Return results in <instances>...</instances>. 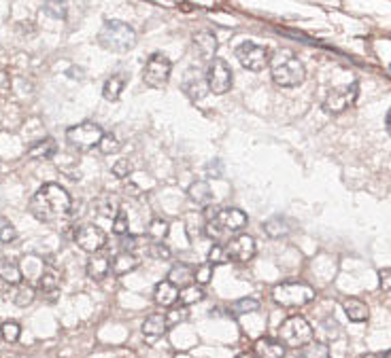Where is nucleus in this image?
Segmentation results:
<instances>
[{
	"label": "nucleus",
	"instance_id": "f257e3e1",
	"mask_svg": "<svg viewBox=\"0 0 391 358\" xmlns=\"http://www.w3.org/2000/svg\"><path fill=\"white\" fill-rule=\"evenodd\" d=\"M73 208V199L69 195V191L56 185V183H47L43 185L30 199V214L36 218V220H43V222H51L56 218H62L67 216Z\"/></svg>",
	"mask_w": 391,
	"mask_h": 358
},
{
	"label": "nucleus",
	"instance_id": "f03ea898",
	"mask_svg": "<svg viewBox=\"0 0 391 358\" xmlns=\"http://www.w3.org/2000/svg\"><path fill=\"white\" fill-rule=\"evenodd\" d=\"M270 75H272V81L279 85V87H298L304 83L307 79V68H304L302 60L292 51V49H276L272 55H270Z\"/></svg>",
	"mask_w": 391,
	"mask_h": 358
},
{
	"label": "nucleus",
	"instance_id": "7ed1b4c3",
	"mask_svg": "<svg viewBox=\"0 0 391 358\" xmlns=\"http://www.w3.org/2000/svg\"><path fill=\"white\" fill-rule=\"evenodd\" d=\"M98 44L106 51L113 53H126L130 49H134L137 44V32L134 28L126 24V21H117V19H108L102 24L100 32H98Z\"/></svg>",
	"mask_w": 391,
	"mask_h": 358
},
{
	"label": "nucleus",
	"instance_id": "20e7f679",
	"mask_svg": "<svg viewBox=\"0 0 391 358\" xmlns=\"http://www.w3.org/2000/svg\"><path fill=\"white\" fill-rule=\"evenodd\" d=\"M247 225V214L238 208H220L211 220H206L204 233L211 240H224L228 235L238 233Z\"/></svg>",
	"mask_w": 391,
	"mask_h": 358
},
{
	"label": "nucleus",
	"instance_id": "39448f33",
	"mask_svg": "<svg viewBox=\"0 0 391 358\" xmlns=\"http://www.w3.org/2000/svg\"><path fill=\"white\" fill-rule=\"evenodd\" d=\"M276 340L285 346V350H298L304 348L307 344H311L315 340V331L309 324L307 318L302 316H289L287 320H283L276 329Z\"/></svg>",
	"mask_w": 391,
	"mask_h": 358
},
{
	"label": "nucleus",
	"instance_id": "423d86ee",
	"mask_svg": "<svg viewBox=\"0 0 391 358\" xmlns=\"http://www.w3.org/2000/svg\"><path fill=\"white\" fill-rule=\"evenodd\" d=\"M315 297V288L300 280H287L272 288V299L283 307H302L311 303Z\"/></svg>",
	"mask_w": 391,
	"mask_h": 358
},
{
	"label": "nucleus",
	"instance_id": "0eeeda50",
	"mask_svg": "<svg viewBox=\"0 0 391 358\" xmlns=\"http://www.w3.org/2000/svg\"><path fill=\"white\" fill-rule=\"evenodd\" d=\"M357 96H359L357 81L342 85V87H334L328 92V96L323 98L321 108H323V113H328V115H342L344 110H349L357 102Z\"/></svg>",
	"mask_w": 391,
	"mask_h": 358
},
{
	"label": "nucleus",
	"instance_id": "6e6552de",
	"mask_svg": "<svg viewBox=\"0 0 391 358\" xmlns=\"http://www.w3.org/2000/svg\"><path fill=\"white\" fill-rule=\"evenodd\" d=\"M104 136V131L98 123L94 121H83L79 125H73L67 129V140L77 149V151H92L98 146L100 138Z\"/></svg>",
	"mask_w": 391,
	"mask_h": 358
},
{
	"label": "nucleus",
	"instance_id": "1a4fd4ad",
	"mask_svg": "<svg viewBox=\"0 0 391 358\" xmlns=\"http://www.w3.org/2000/svg\"><path fill=\"white\" fill-rule=\"evenodd\" d=\"M234 55H236L238 64H241L245 71H251V73L264 71L270 62L268 49L262 47V44H257V42H251V40H245V42L238 44Z\"/></svg>",
	"mask_w": 391,
	"mask_h": 358
},
{
	"label": "nucleus",
	"instance_id": "9d476101",
	"mask_svg": "<svg viewBox=\"0 0 391 358\" xmlns=\"http://www.w3.org/2000/svg\"><path fill=\"white\" fill-rule=\"evenodd\" d=\"M232 83H234V75H232V68L228 66V62L222 57H213L209 62V68H206L209 92H213L217 96H224L232 89Z\"/></svg>",
	"mask_w": 391,
	"mask_h": 358
},
{
	"label": "nucleus",
	"instance_id": "9b49d317",
	"mask_svg": "<svg viewBox=\"0 0 391 358\" xmlns=\"http://www.w3.org/2000/svg\"><path fill=\"white\" fill-rule=\"evenodd\" d=\"M170 71H172L170 60L164 53H154L147 60L145 68H143V81L147 87H154V89L166 87V83L170 79Z\"/></svg>",
	"mask_w": 391,
	"mask_h": 358
},
{
	"label": "nucleus",
	"instance_id": "f8f14e48",
	"mask_svg": "<svg viewBox=\"0 0 391 358\" xmlns=\"http://www.w3.org/2000/svg\"><path fill=\"white\" fill-rule=\"evenodd\" d=\"M75 242H77V246L81 251L92 255V253L102 251V246L106 244V235L98 225L88 222V225H81V227L75 229Z\"/></svg>",
	"mask_w": 391,
	"mask_h": 358
},
{
	"label": "nucleus",
	"instance_id": "ddd939ff",
	"mask_svg": "<svg viewBox=\"0 0 391 358\" xmlns=\"http://www.w3.org/2000/svg\"><path fill=\"white\" fill-rule=\"evenodd\" d=\"M226 253H228V259L230 261H236V263H249L257 248H255V240L251 235H245V233H238L234 235L228 244H226Z\"/></svg>",
	"mask_w": 391,
	"mask_h": 358
},
{
	"label": "nucleus",
	"instance_id": "4468645a",
	"mask_svg": "<svg viewBox=\"0 0 391 358\" xmlns=\"http://www.w3.org/2000/svg\"><path fill=\"white\" fill-rule=\"evenodd\" d=\"M217 47H220V42H217V36L213 32L202 30L193 34V53L198 55L200 62H211L217 53Z\"/></svg>",
	"mask_w": 391,
	"mask_h": 358
},
{
	"label": "nucleus",
	"instance_id": "2eb2a0df",
	"mask_svg": "<svg viewBox=\"0 0 391 358\" xmlns=\"http://www.w3.org/2000/svg\"><path fill=\"white\" fill-rule=\"evenodd\" d=\"M166 331H168L166 314H151L143 322V337L147 344H156L158 340H162Z\"/></svg>",
	"mask_w": 391,
	"mask_h": 358
},
{
	"label": "nucleus",
	"instance_id": "dca6fc26",
	"mask_svg": "<svg viewBox=\"0 0 391 358\" xmlns=\"http://www.w3.org/2000/svg\"><path fill=\"white\" fill-rule=\"evenodd\" d=\"M85 272H88V278H92V280H104L108 274H111V257L100 251L92 253Z\"/></svg>",
	"mask_w": 391,
	"mask_h": 358
},
{
	"label": "nucleus",
	"instance_id": "f3484780",
	"mask_svg": "<svg viewBox=\"0 0 391 358\" xmlns=\"http://www.w3.org/2000/svg\"><path fill=\"white\" fill-rule=\"evenodd\" d=\"M58 146H56V140L54 138H40L36 142H32L26 151V157L30 159H36V162H47L56 155Z\"/></svg>",
	"mask_w": 391,
	"mask_h": 358
},
{
	"label": "nucleus",
	"instance_id": "a211bd4d",
	"mask_svg": "<svg viewBox=\"0 0 391 358\" xmlns=\"http://www.w3.org/2000/svg\"><path fill=\"white\" fill-rule=\"evenodd\" d=\"M154 301L162 307H170L172 303L179 301V286L172 284L170 280H162L160 284H156L154 290Z\"/></svg>",
	"mask_w": 391,
	"mask_h": 358
},
{
	"label": "nucleus",
	"instance_id": "6ab92c4d",
	"mask_svg": "<svg viewBox=\"0 0 391 358\" xmlns=\"http://www.w3.org/2000/svg\"><path fill=\"white\" fill-rule=\"evenodd\" d=\"M342 309L346 318H349L351 322H366L368 318H370V307H368L362 299L357 297H349L342 301Z\"/></svg>",
	"mask_w": 391,
	"mask_h": 358
},
{
	"label": "nucleus",
	"instance_id": "aec40b11",
	"mask_svg": "<svg viewBox=\"0 0 391 358\" xmlns=\"http://www.w3.org/2000/svg\"><path fill=\"white\" fill-rule=\"evenodd\" d=\"M264 231L268 238H274V240L287 238L294 231V222L285 216H272L264 222Z\"/></svg>",
	"mask_w": 391,
	"mask_h": 358
},
{
	"label": "nucleus",
	"instance_id": "412c9836",
	"mask_svg": "<svg viewBox=\"0 0 391 358\" xmlns=\"http://www.w3.org/2000/svg\"><path fill=\"white\" fill-rule=\"evenodd\" d=\"M139 267V259L132 255V253H128V251H121L119 255H115V259L111 261V272L115 276H126L130 272H134Z\"/></svg>",
	"mask_w": 391,
	"mask_h": 358
},
{
	"label": "nucleus",
	"instance_id": "4be33fe9",
	"mask_svg": "<svg viewBox=\"0 0 391 358\" xmlns=\"http://www.w3.org/2000/svg\"><path fill=\"white\" fill-rule=\"evenodd\" d=\"M126 81H128V77H126L123 73H117V75H113V77H108L106 83H104V87H102L104 100H108V102L119 100V96H121V92H123V87H126Z\"/></svg>",
	"mask_w": 391,
	"mask_h": 358
},
{
	"label": "nucleus",
	"instance_id": "5701e85b",
	"mask_svg": "<svg viewBox=\"0 0 391 358\" xmlns=\"http://www.w3.org/2000/svg\"><path fill=\"white\" fill-rule=\"evenodd\" d=\"M187 195H189V199L193 201L196 206H209L211 201H213V191H211V187H209L206 181H196V183H191Z\"/></svg>",
	"mask_w": 391,
	"mask_h": 358
},
{
	"label": "nucleus",
	"instance_id": "b1692460",
	"mask_svg": "<svg viewBox=\"0 0 391 358\" xmlns=\"http://www.w3.org/2000/svg\"><path fill=\"white\" fill-rule=\"evenodd\" d=\"M255 352L259 356H266V358H281V356H285V346L279 340L264 337V340L255 342Z\"/></svg>",
	"mask_w": 391,
	"mask_h": 358
},
{
	"label": "nucleus",
	"instance_id": "393cba45",
	"mask_svg": "<svg viewBox=\"0 0 391 358\" xmlns=\"http://www.w3.org/2000/svg\"><path fill=\"white\" fill-rule=\"evenodd\" d=\"M183 89H185V94L191 98V100H202L206 94H209V85H206V77L202 79V77H187V81H185V85H183Z\"/></svg>",
	"mask_w": 391,
	"mask_h": 358
},
{
	"label": "nucleus",
	"instance_id": "a878e982",
	"mask_svg": "<svg viewBox=\"0 0 391 358\" xmlns=\"http://www.w3.org/2000/svg\"><path fill=\"white\" fill-rule=\"evenodd\" d=\"M38 290L45 297H49L51 301L56 299V295L60 293V278H58V274L56 272H45L40 276V280H38Z\"/></svg>",
	"mask_w": 391,
	"mask_h": 358
},
{
	"label": "nucleus",
	"instance_id": "bb28decb",
	"mask_svg": "<svg viewBox=\"0 0 391 358\" xmlns=\"http://www.w3.org/2000/svg\"><path fill=\"white\" fill-rule=\"evenodd\" d=\"M168 280L172 284H177L179 288H183V286H187V284L193 282V270H191L189 265H185V263H179V265H175L168 272Z\"/></svg>",
	"mask_w": 391,
	"mask_h": 358
},
{
	"label": "nucleus",
	"instance_id": "cd10ccee",
	"mask_svg": "<svg viewBox=\"0 0 391 358\" xmlns=\"http://www.w3.org/2000/svg\"><path fill=\"white\" fill-rule=\"evenodd\" d=\"M204 299V290L200 284H187L183 288H179V303L181 305H193V303H200Z\"/></svg>",
	"mask_w": 391,
	"mask_h": 358
},
{
	"label": "nucleus",
	"instance_id": "c85d7f7f",
	"mask_svg": "<svg viewBox=\"0 0 391 358\" xmlns=\"http://www.w3.org/2000/svg\"><path fill=\"white\" fill-rule=\"evenodd\" d=\"M0 280H5L9 286H17L21 282V270L19 265L9 261V259H3L0 263Z\"/></svg>",
	"mask_w": 391,
	"mask_h": 358
},
{
	"label": "nucleus",
	"instance_id": "c756f323",
	"mask_svg": "<svg viewBox=\"0 0 391 358\" xmlns=\"http://www.w3.org/2000/svg\"><path fill=\"white\" fill-rule=\"evenodd\" d=\"M11 299H13V303L17 305V307H28L34 299H36V290L30 286V284H17V288H15V293L11 295Z\"/></svg>",
	"mask_w": 391,
	"mask_h": 358
},
{
	"label": "nucleus",
	"instance_id": "7c9ffc66",
	"mask_svg": "<svg viewBox=\"0 0 391 358\" xmlns=\"http://www.w3.org/2000/svg\"><path fill=\"white\" fill-rule=\"evenodd\" d=\"M168 220H164V218H154L149 222V227H147V235L151 238V240H164L166 235H168Z\"/></svg>",
	"mask_w": 391,
	"mask_h": 358
},
{
	"label": "nucleus",
	"instance_id": "2f4dec72",
	"mask_svg": "<svg viewBox=\"0 0 391 358\" xmlns=\"http://www.w3.org/2000/svg\"><path fill=\"white\" fill-rule=\"evenodd\" d=\"M255 309H259V301L255 299V297H243V299H238V301H234L232 303V311L234 314H251V311H255Z\"/></svg>",
	"mask_w": 391,
	"mask_h": 358
},
{
	"label": "nucleus",
	"instance_id": "473e14b6",
	"mask_svg": "<svg viewBox=\"0 0 391 358\" xmlns=\"http://www.w3.org/2000/svg\"><path fill=\"white\" fill-rule=\"evenodd\" d=\"M0 335H3V340L7 344H15L21 337V327L15 320L3 322V324H0Z\"/></svg>",
	"mask_w": 391,
	"mask_h": 358
},
{
	"label": "nucleus",
	"instance_id": "72a5a7b5",
	"mask_svg": "<svg viewBox=\"0 0 391 358\" xmlns=\"http://www.w3.org/2000/svg\"><path fill=\"white\" fill-rule=\"evenodd\" d=\"M302 356H309V358H328L330 356V348L325 346V344H321V342H311V344H307L302 348V352H300Z\"/></svg>",
	"mask_w": 391,
	"mask_h": 358
},
{
	"label": "nucleus",
	"instance_id": "f704fd0d",
	"mask_svg": "<svg viewBox=\"0 0 391 358\" xmlns=\"http://www.w3.org/2000/svg\"><path fill=\"white\" fill-rule=\"evenodd\" d=\"M187 318V309H185V305H175L172 303L170 305V309L166 311V322H168V329L170 327H177V324H181L183 320Z\"/></svg>",
	"mask_w": 391,
	"mask_h": 358
},
{
	"label": "nucleus",
	"instance_id": "c9c22d12",
	"mask_svg": "<svg viewBox=\"0 0 391 358\" xmlns=\"http://www.w3.org/2000/svg\"><path fill=\"white\" fill-rule=\"evenodd\" d=\"M149 255L151 259H156V261H168L172 257L170 248L164 244V240H154V244H149Z\"/></svg>",
	"mask_w": 391,
	"mask_h": 358
},
{
	"label": "nucleus",
	"instance_id": "e433bc0d",
	"mask_svg": "<svg viewBox=\"0 0 391 358\" xmlns=\"http://www.w3.org/2000/svg\"><path fill=\"white\" fill-rule=\"evenodd\" d=\"M15 240H17V229H15V225H13L9 218L0 216V242H3V244H11V242H15Z\"/></svg>",
	"mask_w": 391,
	"mask_h": 358
},
{
	"label": "nucleus",
	"instance_id": "4c0bfd02",
	"mask_svg": "<svg viewBox=\"0 0 391 358\" xmlns=\"http://www.w3.org/2000/svg\"><path fill=\"white\" fill-rule=\"evenodd\" d=\"M96 210H98V214L100 216H104V218H111V216H115L117 214V201L115 199H111V197H102V199H98L96 201Z\"/></svg>",
	"mask_w": 391,
	"mask_h": 358
},
{
	"label": "nucleus",
	"instance_id": "58836bf2",
	"mask_svg": "<svg viewBox=\"0 0 391 358\" xmlns=\"http://www.w3.org/2000/svg\"><path fill=\"white\" fill-rule=\"evenodd\" d=\"M45 13L54 19L67 17V3L64 0H45Z\"/></svg>",
	"mask_w": 391,
	"mask_h": 358
},
{
	"label": "nucleus",
	"instance_id": "ea45409f",
	"mask_svg": "<svg viewBox=\"0 0 391 358\" xmlns=\"http://www.w3.org/2000/svg\"><path fill=\"white\" fill-rule=\"evenodd\" d=\"M213 263H202V265H198V267H196V270H193V280L196 282H198L200 286H204V284H209L211 280H213Z\"/></svg>",
	"mask_w": 391,
	"mask_h": 358
},
{
	"label": "nucleus",
	"instance_id": "a19ab883",
	"mask_svg": "<svg viewBox=\"0 0 391 358\" xmlns=\"http://www.w3.org/2000/svg\"><path fill=\"white\" fill-rule=\"evenodd\" d=\"M98 149H100L102 155H113V153H117L121 149V144H119V140L113 136V133H104V136L100 138V142H98Z\"/></svg>",
	"mask_w": 391,
	"mask_h": 358
},
{
	"label": "nucleus",
	"instance_id": "79ce46f5",
	"mask_svg": "<svg viewBox=\"0 0 391 358\" xmlns=\"http://www.w3.org/2000/svg\"><path fill=\"white\" fill-rule=\"evenodd\" d=\"M130 220H128V214L123 210H117L115 218H113V233L115 235H126L130 233Z\"/></svg>",
	"mask_w": 391,
	"mask_h": 358
},
{
	"label": "nucleus",
	"instance_id": "37998d69",
	"mask_svg": "<svg viewBox=\"0 0 391 358\" xmlns=\"http://www.w3.org/2000/svg\"><path fill=\"white\" fill-rule=\"evenodd\" d=\"M228 261H230V259H228V253H226V246L215 244L213 248H211V253H209V263L222 265V263H228Z\"/></svg>",
	"mask_w": 391,
	"mask_h": 358
},
{
	"label": "nucleus",
	"instance_id": "c03bdc74",
	"mask_svg": "<svg viewBox=\"0 0 391 358\" xmlns=\"http://www.w3.org/2000/svg\"><path fill=\"white\" fill-rule=\"evenodd\" d=\"M119 238H121V248H123V251H128V253H134V251L139 248V244L143 242L141 238H137V235H130V233L119 235Z\"/></svg>",
	"mask_w": 391,
	"mask_h": 358
},
{
	"label": "nucleus",
	"instance_id": "a18cd8bd",
	"mask_svg": "<svg viewBox=\"0 0 391 358\" xmlns=\"http://www.w3.org/2000/svg\"><path fill=\"white\" fill-rule=\"evenodd\" d=\"M130 170H132V166H130L128 159H119V162L113 166V174H115L117 178H128Z\"/></svg>",
	"mask_w": 391,
	"mask_h": 358
},
{
	"label": "nucleus",
	"instance_id": "49530a36",
	"mask_svg": "<svg viewBox=\"0 0 391 358\" xmlns=\"http://www.w3.org/2000/svg\"><path fill=\"white\" fill-rule=\"evenodd\" d=\"M379 286H381V290H385V293H391V270L389 267L379 272Z\"/></svg>",
	"mask_w": 391,
	"mask_h": 358
},
{
	"label": "nucleus",
	"instance_id": "de8ad7c7",
	"mask_svg": "<svg viewBox=\"0 0 391 358\" xmlns=\"http://www.w3.org/2000/svg\"><path fill=\"white\" fill-rule=\"evenodd\" d=\"M9 89H11V79H9V75H7V73L0 71V96L9 94Z\"/></svg>",
	"mask_w": 391,
	"mask_h": 358
},
{
	"label": "nucleus",
	"instance_id": "09e8293b",
	"mask_svg": "<svg viewBox=\"0 0 391 358\" xmlns=\"http://www.w3.org/2000/svg\"><path fill=\"white\" fill-rule=\"evenodd\" d=\"M385 127H387L389 136H391V108H389V113H387V117H385Z\"/></svg>",
	"mask_w": 391,
	"mask_h": 358
}]
</instances>
